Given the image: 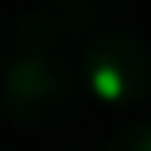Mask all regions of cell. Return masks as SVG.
<instances>
[{"label": "cell", "mask_w": 151, "mask_h": 151, "mask_svg": "<svg viewBox=\"0 0 151 151\" xmlns=\"http://www.w3.org/2000/svg\"><path fill=\"white\" fill-rule=\"evenodd\" d=\"M76 104V72L50 47H22L4 72V108L22 126H54Z\"/></svg>", "instance_id": "obj_1"}, {"label": "cell", "mask_w": 151, "mask_h": 151, "mask_svg": "<svg viewBox=\"0 0 151 151\" xmlns=\"http://www.w3.org/2000/svg\"><path fill=\"white\" fill-rule=\"evenodd\" d=\"M83 83L108 108H129L151 90V54L129 32H101L83 50Z\"/></svg>", "instance_id": "obj_2"}, {"label": "cell", "mask_w": 151, "mask_h": 151, "mask_svg": "<svg viewBox=\"0 0 151 151\" xmlns=\"http://www.w3.org/2000/svg\"><path fill=\"white\" fill-rule=\"evenodd\" d=\"M61 40V18L54 11H29L18 22V43L22 47H58Z\"/></svg>", "instance_id": "obj_3"}, {"label": "cell", "mask_w": 151, "mask_h": 151, "mask_svg": "<svg viewBox=\"0 0 151 151\" xmlns=\"http://www.w3.org/2000/svg\"><path fill=\"white\" fill-rule=\"evenodd\" d=\"M108 151H151V122H129L108 140Z\"/></svg>", "instance_id": "obj_4"}, {"label": "cell", "mask_w": 151, "mask_h": 151, "mask_svg": "<svg viewBox=\"0 0 151 151\" xmlns=\"http://www.w3.org/2000/svg\"><path fill=\"white\" fill-rule=\"evenodd\" d=\"M0 58H4V25H0Z\"/></svg>", "instance_id": "obj_5"}, {"label": "cell", "mask_w": 151, "mask_h": 151, "mask_svg": "<svg viewBox=\"0 0 151 151\" xmlns=\"http://www.w3.org/2000/svg\"><path fill=\"white\" fill-rule=\"evenodd\" d=\"M0 151H7V147H0Z\"/></svg>", "instance_id": "obj_6"}]
</instances>
